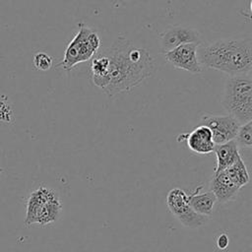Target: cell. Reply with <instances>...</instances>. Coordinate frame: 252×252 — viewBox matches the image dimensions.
<instances>
[{
	"mask_svg": "<svg viewBox=\"0 0 252 252\" xmlns=\"http://www.w3.org/2000/svg\"><path fill=\"white\" fill-rule=\"evenodd\" d=\"M149 52L119 36L111 46L99 48L91 61L93 83L108 96L131 91L155 72Z\"/></svg>",
	"mask_w": 252,
	"mask_h": 252,
	"instance_id": "cell-1",
	"label": "cell"
},
{
	"mask_svg": "<svg viewBox=\"0 0 252 252\" xmlns=\"http://www.w3.org/2000/svg\"><path fill=\"white\" fill-rule=\"evenodd\" d=\"M198 59L202 66L230 77L249 74L252 70V40L250 37L219 39L198 47Z\"/></svg>",
	"mask_w": 252,
	"mask_h": 252,
	"instance_id": "cell-2",
	"label": "cell"
},
{
	"mask_svg": "<svg viewBox=\"0 0 252 252\" xmlns=\"http://www.w3.org/2000/svg\"><path fill=\"white\" fill-rule=\"evenodd\" d=\"M221 105L240 124L252 120V80L249 74L233 76L226 81Z\"/></svg>",
	"mask_w": 252,
	"mask_h": 252,
	"instance_id": "cell-3",
	"label": "cell"
},
{
	"mask_svg": "<svg viewBox=\"0 0 252 252\" xmlns=\"http://www.w3.org/2000/svg\"><path fill=\"white\" fill-rule=\"evenodd\" d=\"M62 211V203L57 192L45 186L32 191L27 202L25 224L45 225L57 220Z\"/></svg>",
	"mask_w": 252,
	"mask_h": 252,
	"instance_id": "cell-4",
	"label": "cell"
},
{
	"mask_svg": "<svg viewBox=\"0 0 252 252\" xmlns=\"http://www.w3.org/2000/svg\"><path fill=\"white\" fill-rule=\"evenodd\" d=\"M79 31L65 49L63 60L59 66L66 71L72 70L77 64L93 58L100 48L97 33L84 23H80Z\"/></svg>",
	"mask_w": 252,
	"mask_h": 252,
	"instance_id": "cell-5",
	"label": "cell"
},
{
	"mask_svg": "<svg viewBox=\"0 0 252 252\" xmlns=\"http://www.w3.org/2000/svg\"><path fill=\"white\" fill-rule=\"evenodd\" d=\"M166 205L170 213L186 227L197 228L207 220V217L193 211L189 205L188 195L180 188H173L167 193Z\"/></svg>",
	"mask_w": 252,
	"mask_h": 252,
	"instance_id": "cell-6",
	"label": "cell"
},
{
	"mask_svg": "<svg viewBox=\"0 0 252 252\" xmlns=\"http://www.w3.org/2000/svg\"><path fill=\"white\" fill-rule=\"evenodd\" d=\"M200 125L208 127L212 132L215 145H220L234 140L241 124L229 114H206L202 116Z\"/></svg>",
	"mask_w": 252,
	"mask_h": 252,
	"instance_id": "cell-7",
	"label": "cell"
},
{
	"mask_svg": "<svg viewBox=\"0 0 252 252\" xmlns=\"http://www.w3.org/2000/svg\"><path fill=\"white\" fill-rule=\"evenodd\" d=\"M199 46L200 43L182 44L164 53V56L166 61L173 67L192 74H199L202 72V65L198 59Z\"/></svg>",
	"mask_w": 252,
	"mask_h": 252,
	"instance_id": "cell-8",
	"label": "cell"
},
{
	"mask_svg": "<svg viewBox=\"0 0 252 252\" xmlns=\"http://www.w3.org/2000/svg\"><path fill=\"white\" fill-rule=\"evenodd\" d=\"M160 50L166 53L173 48L187 43H201L199 32L193 28L175 26L160 33Z\"/></svg>",
	"mask_w": 252,
	"mask_h": 252,
	"instance_id": "cell-9",
	"label": "cell"
},
{
	"mask_svg": "<svg viewBox=\"0 0 252 252\" xmlns=\"http://www.w3.org/2000/svg\"><path fill=\"white\" fill-rule=\"evenodd\" d=\"M186 142L188 148L193 153L199 155H208L214 152L215 143L213 141L212 132L204 125H199L189 134H187Z\"/></svg>",
	"mask_w": 252,
	"mask_h": 252,
	"instance_id": "cell-10",
	"label": "cell"
},
{
	"mask_svg": "<svg viewBox=\"0 0 252 252\" xmlns=\"http://www.w3.org/2000/svg\"><path fill=\"white\" fill-rule=\"evenodd\" d=\"M210 191L215 195L218 202L226 203L236 197L239 188L230 181L224 170H222L213 174Z\"/></svg>",
	"mask_w": 252,
	"mask_h": 252,
	"instance_id": "cell-11",
	"label": "cell"
},
{
	"mask_svg": "<svg viewBox=\"0 0 252 252\" xmlns=\"http://www.w3.org/2000/svg\"><path fill=\"white\" fill-rule=\"evenodd\" d=\"M214 153L217 157V164L214 168V173L224 170L241 158L238 146L234 140L223 144L215 145Z\"/></svg>",
	"mask_w": 252,
	"mask_h": 252,
	"instance_id": "cell-12",
	"label": "cell"
},
{
	"mask_svg": "<svg viewBox=\"0 0 252 252\" xmlns=\"http://www.w3.org/2000/svg\"><path fill=\"white\" fill-rule=\"evenodd\" d=\"M201 189L202 186H198L190 195H188L189 205L197 214L210 217L213 214L217 199L211 191L201 193Z\"/></svg>",
	"mask_w": 252,
	"mask_h": 252,
	"instance_id": "cell-13",
	"label": "cell"
},
{
	"mask_svg": "<svg viewBox=\"0 0 252 252\" xmlns=\"http://www.w3.org/2000/svg\"><path fill=\"white\" fill-rule=\"evenodd\" d=\"M224 172L226 173L230 181L235 184L239 189L249 182V173L242 158H238L233 164L225 168Z\"/></svg>",
	"mask_w": 252,
	"mask_h": 252,
	"instance_id": "cell-14",
	"label": "cell"
},
{
	"mask_svg": "<svg viewBox=\"0 0 252 252\" xmlns=\"http://www.w3.org/2000/svg\"><path fill=\"white\" fill-rule=\"evenodd\" d=\"M234 141L238 147L248 149L252 147V120L239 126Z\"/></svg>",
	"mask_w": 252,
	"mask_h": 252,
	"instance_id": "cell-15",
	"label": "cell"
},
{
	"mask_svg": "<svg viewBox=\"0 0 252 252\" xmlns=\"http://www.w3.org/2000/svg\"><path fill=\"white\" fill-rule=\"evenodd\" d=\"M33 66L39 71H47L52 66V58L45 52H37L33 56Z\"/></svg>",
	"mask_w": 252,
	"mask_h": 252,
	"instance_id": "cell-16",
	"label": "cell"
},
{
	"mask_svg": "<svg viewBox=\"0 0 252 252\" xmlns=\"http://www.w3.org/2000/svg\"><path fill=\"white\" fill-rule=\"evenodd\" d=\"M229 243V238L225 233H221L217 238V246L220 250H224L227 248Z\"/></svg>",
	"mask_w": 252,
	"mask_h": 252,
	"instance_id": "cell-17",
	"label": "cell"
},
{
	"mask_svg": "<svg viewBox=\"0 0 252 252\" xmlns=\"http://www.w3.org/2000/svg\"><path fill=\"white\" fill-rule=\"evenodd\" d=\"M3 170H4V169H3L2 167H0V173H1V172H3Z\"/></svg>",
	"mask_w": 252,
	"mask_h": 252,
	"instance_id": "cell-18",
	"label": "cell"
}]
</instances>
